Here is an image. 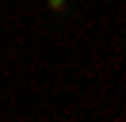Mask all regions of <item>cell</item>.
<instances>
[{
  "mask_svg": "<svg viewBox=\"0 0 126 122\" xmlns=\"http://www.w3.org/2000/svg\"><path fill=\"white\" fill-rule=\"evenodd\" d=\"M50 8H54V12H61V8H65V0H50Z\"/></svg>",
  "mask_w": 126,
  "mask_h": 122,
  "instance_id": "cell-1",
  "label": "cell"
}]
</instances>
